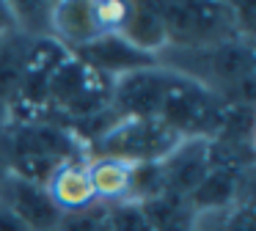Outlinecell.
<instances>
[{
  "label": "cell",
  "instance_id": "2e32d148",
  "mask_svg": "<svg viewBox=\"0 0 256 231\" xmlns=\"http://www.w3.org/2000/svg\"><path fill=\"white\" fill-rule=\"evenodd\" d=\"M162 196H168V182H166L162 162L132 165V170H130L127 201H132V204H149V201H157V198H162Z\"/></svg>",
  "mask_w": 256,
  "mask_h": 231
},
{
  "label": "cell",
  "instance_id": "30bf717a",
  "mask_svg": "<svg viewBox=\"0 0 256 231\" xmlns=\"http://www.w3.org/2000/svg\"><path fill=\"white\" fill-rule=\"evenodd\" d=\"M168 196L188 198L210 170V140H182L162 160Z\"/></svg>",
  "mask_w": 256,
  "mask_h": 231
},
{
  "label": "cell",
  "instance_id": "9c48e42d",
  "mask_svg": "<svg viewBox=\"0 0 256 231\" xmlns=\"http://www.w3.org/2000/svg\"><path fill=\"white\" fill-rule=\"evenodd\" d=\"M250 170L210 168L206 176L188 196V204L196 214H215L237 206L240 201H250Z\"/></svg>",
  "mask_w": 256,
  "mask_h": 231
},
{
  "label": "cell",
  "instance_id": "7a4b0ae2",
  "mask_svg": "<svg viewBox=\"0 0 256 231\" xmlns=\"http://www.w3.org/2000/svg\"><path fill=\"white\" fill-rule=\"evenodd\" d=\"M223 102L210 86L168 66V86L157 118L182 140H212L223 118Z\"/></svg>",
  "mask_w": 256,
  "mask_h": 231
},
{
  "label": "cell",
  "instance_id": "7c38bea8",
  "mask_svg": "<svg viewBox=\"0 0 256 231\" xmlns=\"http://www.w3.org/2000/svg\"><path fill=\"white\" fill-rule=\"evenodd\" d=\"M50 36L66 50H80L100 38V28L94 22L91 0H64L50 3Z\"/></svg>",
  "mask_w": 256,
  "mask_h": 231
},
{
  "label": "cell",
  "instance_id": "ba28073f",
  "mask_svg": "<svg viewBox=\"0 0 256 231\" xmlns=\"http://www.w3.org/2000/svg\"><path fill=\"white\" fill-rule=\"evenodd\" d=\"M74 55H78L83 64H88L94 72H100V74L105 77V80H110V82L118 80V77H124V74H130V72H138V69H146V66L162 64L160 58H154V55L132 47V44H130L124 36H118V33L94 38L91 44L74 50Z\"/></svg>",
  "mask_w": 256,
  "mask_h": 231
},
{
  "label": "cell",
  "instance_id": "9a60e30c",
  "mask_svg": "<svg viewBox=\"0 0 256 231\" xmlns=\"http://www.w3.org/2000/svg\"><path fill=\"white\" fill-rule=\"evenodd\" d=\"M149 214L152 231H196L198 214L188 204V198L179 196H162L157 201L140 204Z\"/></svg>",
  "mask_w": 256,
  "mask_h": 231
},
{
  "label": "cell",
  "instance_id": "cb8c5ba5",
  "mask_svg": "<svg viewBox=\"0 0 256 231\" xmlns=\"http://www.w3.org/2000/svg\"><path fill=\"white\" fill-rule=\"evenodd\" d=\"M8 174V165H6V152H3V138H0V182L6 179Z\"/></svg>",
  "mask_w": 256,
  "mask_h": 231
},
{
  "label": "cell",
  "instance_id": "8fae6325",
  "mask_svg": "<svg viewBox=\"0 0 256 231\" xmlns=\"http://www.w3.org/2000/svg\"><path fill=\"white\" fill-rule=\"evenodd\" d=\"M44 190L61 214L83 212V209L96 204L94 187H91V179H88V160L66 162L58 170H52L50 179L44 182Z\"/></svg>",
  "mask_w": 256,
  "mask_h": 231
},
{
  "label": "cell",
  "instance_id": "6da1fadb",
  "mask_svg": "<svg viewBox=\"0 0 256 231\" xmlns=\"http://www.w3.org/2000/svg\"><path fill=\"white\" fill-rule=\"evenodd\" d=\"M8 174L44 184L66 162L88 160L78 140L52 121H14L0 132Z\"/></svg>",
  "mask_w": 256,
  "mask_h": 231
},
{
  "label": "cell",
  "instance_id": "d6986e66",
  "mask_svg": "<svg viewBox=\"0 0 256 231\" xmlns=\"http://www.w3.org/2000/svg\"><path fill=\"white\" fill-rule=\"evenodd\" d=\"M210 220H215L212 231H256V218H254V209H250V201H240L237 206L226 209V212L210 214ZM196 231H206V228L198 223Z\"/></svg>",
  "mask_w": 256,
  "mask_h": 231
},
{
  "label": "cell",
  "instance_id": "44dd1931",
  "mask_svg": "<svg viewBox=\"0 0 256 231\" xmlns=\"http://www.w3.org/2000/svg\"><path fill=\"white\" fill-rule=\"evenodd\" d=\"M12 33H20L12 3H0V36H12Z\"/></svg>",
  "mask_w": 256,
  "mask_h": 231
},
{
  "label": "cell",
  "instance_id": "8992f818",
  "mask_svg": "<svg viewBox=\"0 0 256 231\" xmlns=\"http://www.w3.org/2000/svg\"><path fill=\"white\" fill-rule=\"evenodd\" d=\"M168 86V66H146L113 80L110 108L122 118H157Z\"/></svg>",
  "mask_w": 256,
  "mask_h": 231
},
{
  "label": "cell",
  "instance_id": "ffe728a7",
  "mask_svg": "<svg viewBox=\"0 0 256 231\" xmlns=\"http://www.w3.org/2000/svg\"><path fill=\"white\" fill-rule=\"evenodd\" d=\"M56 231H110L108 228V206L96 201L94 206L83 209V212L61 214V223Z\"/></svg>",
  "mask_w": 256,
  "mask_h": 231
},
{
  "label": "cell",
  "instance_id": "ac0fdd59",
  "mask_svg": "<svg viewBox=\"0 0 256 231\" xmlns=\"http://www.w3.org/2000/svg\"><path fill=\"white\" fill-rule=\"evenodd\" d=\"M91 11H94V22L100 28V36H113V33H122L130 14V3H122V0H94Z\"/></svg>",
  "mask_w": 256,
  "mask_h": 231
},
{
  "label": "cell",
  "instance_id": "5bb4252c",
  "mask_svg": "<svg viewBox=\"0 0 256 231\" xmlns=\"http://www.w3.org/2000/svg\"><path fill=\"white\" fill-rule=\"evenodd\" d=\"M130 170L132 165L110 157H91L88 160V179L100 204L127 201L130 192Z\"/></svg>",
  "mask_w": 256,
  "mask_h": 231
},
{
  "label": "cell",
  "instance_id": "52a82bcc",
  "mask_svg": "<svg viewBox=\"0 0 256 231\" xmlns=\"http://www.w3.org/2000/svg\"><path fill=\"white\" fill-rule=\"evenodd\" d=\"M0 204L28 231H56L61 223V212L50 201L44 184L28 182L22 176L6 174V179L0 182Z\"/></svg>",
  "mask_w": 256,
  "mask_h": 231
},
{
  "label": "cell",
  "instance_id": "603a6c76",
  "mask_svg": "<svg viewBox=\"0 0 256 231\" xmlns=\"http://www.w3.org/2000/svg\"><path fill=\"white\" fill-rule=\"evenodd\" d=\"M8 124H12V116H8V102L0 96V132L6 130Z\"/></svg>",
  "mask_w": 256,
  "mask_h": 231
},
{
  "label": "cell",
  "instance_id": "277c9868",
  "mask_svg": "<svg viewBox=\"0 0 256 231\" xmlns=\"http://www.w3.org/2000/svg\"><path fill=\"white\" fill-rule=\"evenodd\" d=\"M182 138L160 118H118L96 143L86 148V157H110L127 165L162 162Z\"/></svg>",
  "mask_w": 256,
  "mask_h": 231
},
{
  "label": "cell",
  "instance_id": "5b68a950",
  "mask_svg": "<svg viewBox=\"0 0 256 231\" xmlns=\"http://www.w3.org/2000/svg\"><path fill=\"white\" fill-rule=\"evenodd\" d=\"M168 33V47L184 52L204 50L223 38L237 36L228 3H157Z\"/></svg>",
  "mask_w": 256,
  "mask_h": 231
},
{
  "label": "cell",
  "instance_id": "3957f363",
  "mask_svg": "<svg viewBox=\"0 0 256 231\" xmlns=\"http://www.w3.org/2000/svg\"><path fill=\"white\" fill-rule=\"evenodd\" d=\"M110 86V80H105L100 72H94L74 52H69L56 66L47 82V121H56V116H61L58 124L69 126L74 121L91 118L108 110Z\"/></svg>",
  "mask_w": 256,
  "mask_h": 231
},
{
  "label": "cell",
  "instance_id": "4fadbf2b",
  "mask_svg": "<svg viewBox=\"0 0 256 231\" xmlns=\"http://www.w3.org/2000/svg\"><path fill=\"white\" fill-rule=\"evenodd\" d=\"M118 36H124L132 47L144 50L154 58H162V52L168 50V33L160 11H157V3H130L127 22Z\"/></svg>",
  "mask_w": 256,
  "mask_h": 231
},
{
  "label": "cell",
  "instance_id": "e0dca14e",
  "mask_svg": "<svg viewBox=\"0 0 256 231\" xmlns=\"http://www.w3.org/2000/svg\"><path fill=\"white\" fill-rule=\"evenodd\" d=\"M105 206H108V228L110 231H152L149 214L140 204L118 201V204H105Z\"/></svg>",
  "mask_w": 256,
  "mask_h": 231
},
{
  "label": "cell",
  "instance_id": "7402d4cb",
  "mask_svg": "<svg viewBox=\"0 0 256 231\" xmlns=\"http://www.w3.org/2000/svg\"><path fill=\"white\" fill-rule=\"evenodd\" d=\"M0 231H28V228H25V226L20 223L12 212H8L3 204H0Z\"/></svg>",
  "mask_w": 256,
  "mask_h": 231
}]
</instances>
